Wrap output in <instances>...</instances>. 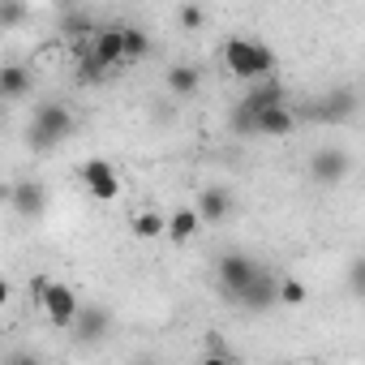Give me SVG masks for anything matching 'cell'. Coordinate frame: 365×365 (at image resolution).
<instances>
[{
    "instance_id": "obj_1",
    "label": "cell",
    "mask_w": 365,
    "mask_h": 365,
    "mask_svg": "<svg viewBox=\"0 0 365 365\" xmlns=\"http://www.w3.org/2000/svg\"><path fill=\"white\" fill-rule=\"evenodd\" d=\"M73 112H69V103H61V99H48V103H39L35 108V116H31V129H26V146L31 150H56L69 133H73Z\"/></svg>"
},
{
    "instance_id": "obj_2",
    "label": "cell",
    "mask_w": 365,
    "mask_h": 365,
    "mask_svg": "<svg viewBox=\"0 0 365 365\" xmlns=\"http://www.w3.org/2000/svg\"><path fill=\"white\" fill-rule=\"evenodd\" d=\"M224 65H228L237 78H245V82H262V78H271V69H275V52H271L267 43H258V39L232 35V39L224 43Z\"/></svg>"
},
{
    "instance_id": "obj_3",
    "label": "cell",
    "mask_w": 365,
    "mask_h": 365,
    "mask_svg": "<svg viewBox=\"0 0 365 365\" xmlns=\"http://www.w3.org/2000/svg\"><path fill=\"white\" fill-rule=\"evenodd\" d=\"M356 108H361V91L356 86H335V91H327L309 103V116L322 120V125H344V120L356 116Z\"/></svg>"
},
{
    "instance_id": "obj_4",
    "label": "cell",
    "mask_w": 365,
    "mask_h": 365,
    "mask_svg": "<svg viewBox=\"0 0 365 365\" xmlns=\"http://www.w3.org/2000/svg\"><path fill=\"white\" fill-rule=\"evenodd\" d=\"M39 309L48 314V322H52L56 331H69L73 318H78V309H82V301H78V292H73L69 284L52 279V284L43 288V297H39Z\"/></svg>"
},
{
    "instance_id": "obj_5",
    "label": "cell",
    "mask_w": 365,
    "mask_h": 365,
    "mask_svg": "<svg viewBox=\"0 0 365 365\" xmlns=\"http://www.w3.org/2000/svg\"><path fill=\"white\" fill-rule=\"evenodd\" d=\"M348 172H352V155L344 146H318L309 159L314 185H339V180H348Z\"/></svg>"
},
{
    "instance_id": "obj_6",
    "label": "cell",
    "mask_w": 365,
    "mask_h": 365,
    "mask_svg": "<svg viewBox=\"0 0 365 365\" xmlns=\"http://www.w3.org/2000/svg\"><path fill=\"white\" fill-rule=\"evenodd\" d=\"M69 331H73V339H78L82 348H99V344L112 335V309H108V305H82Z\"/></svg>"
},
{
    "instance_id": "obj_7",
    "label": "cell",
    "mask_w": 365,
    "mask_h": 365,
    "mask_svg": "<svg viewBox=\"0 0 365 365\" xmlns=\"http://www.w3.org/2000/svg\"><path fill=\"white\" fill-rule=\"evenodd\" d=\"M82 185L95 202H116L120 198V176L108 159H86L82 163Z\"/></svg>"
},
{
    "instance_id": "obj_8",
    "label": "cell",
    "mask_w": 365,
    "mask_h": 365,
    "mask_svg": "<svg viewBox=\"0 0 365 365\" xmlns=\"http://www.w3.org/2000/svg\"><path fill=\"white\" fill-rule=\"evenodd\" d=\"M262 267L250 258V254H224L220 258V292L228 297V301H237L241 292H245V284L258 275Z\"/></svg>"
},
{
    "instance_id": "obj_9",
    "label": "cell",
    "mask_w": 365,
    "mask_h": 365,
    "mask_svg": "<svg viewBox=\"0 0 365 365\" xmlns=\"http://www.w3.org/2000/svg\"><path fill=\"white\" fill-rule=\"evenodd\" d=\"M91 56H95L103 69L120 65V61H125V22L99 26V31H95V39H91Z\"/></svg>"
},
{
    "instance_id": "obj_10",
    "label": "cell",
    "mask_w": 365,
    "mask_h": 365,
    "mask_svg": "<svg viewBox=\"0 0 365 365\" xmlns=\"http://www.w3.org/2000/svg\"><path fill=\"white\" fill-rule=\"evenodd\" d=\"M275 279H279V275L262 267V271H258V275L245 284V292L237 297V305H245L250 314H267V309L275 305Z\"/></svg>"
},
{
    "instance_id": "obj_11",
    "label": "cell",
    "mask_w": 365,
    "mask_h": 365,
    "mask_svg": "<svg viewBox=\"0 0 365 365\" xmlns=\"http://www.w3.org/2000/svg\"><path fill=\"white\" fill-rule=\"evenodd\" d=\"M241 108H245L250 116H258V112H271V108H288V95H284V86H279L275 78H262V82H254V86L245 91Z\"/></svg>"
},
{
    "instance_id": "obj_12",
    "label": "cell",
    "mask_w": 365,
    "mask_h": 365,
    "mask_svg": "<svg viewBox=\"0 0 365 365\" xmlns=\"http://www.w3.org/2000/svg\"><path fill=\"white\" fill-rule=\"evenodd\" d=\"M232 194L224 190V185H207L202 194H198V202H194V211H198V220L202 224H224L228 215H232Z\"/></svg>"
},
{
    "instance_id": "obj_13",
    "label": "cell",
    "mask_w": 365,
    "mask_h": 365,
    "mask_svg": "<svg viewBox=\"0 0 365 365\" xmlns=\"http://www.w3.org/2000/svg\"><path fill=\"white\" fill-rule=\"evenodd\" d=\"M14 211L18 215H26V220H39L43 211H48V190L39 185V180H18L14 185Z\"/></svg>"
},
{
    "instance_id": "obj_14",
    "label": "cell",
    "mask_w": 365,
    "mask_h": 365,
    "mask_svg": "<svg viewBox=\"0 0 365 365\" xmlns=\"http://www.w3.org/2000/svg\"><path fill=\"white\" fill-rule=\"evenodd\" d=\"M198 232H202V220H198L194 207H176V211L168 215V224H163V237H168L172 245H190Z\"/></svg>"
},
{
    "instance_id": "obj_15",
    "label": "cell",
    "mask_w": 365,
    "mask_h": 365,
    "mask_svg": "<svg viewBox=\"0 0 365 365\" xmlns=\"http://www.w3.org/2000/svg\"><path fill=\"white\" fill-rule=\"evenodd\" d=\"M292 129H297V116L288 108H271L254 116V138H288Z\"/></svg>"
},
{
    "instance_id": "obj_16",
    "label": "cell",
    "mask_w": 365,
    "mask_h": 365,
    "mask_svg": "<svg viewBox=\"0 0 365 365\" xmlns=\"http://www.w3.org/2000/svg\"><path fill=\"white\" fill-rule=\"evenodd\" d=\"M31 95V69L9 61V65H0V99H22Z\"/></svg>"
},
{
    "instance_id": "obj_17",
    "label": "cell",
    "mask_w": 365,
    "mask_h": 365,
    "mask_svg": "<svg viewBox=\"0 0 365 365\" xmlns=\"http://www.w3.org/2000/svg\"><path fill=\"white\" fill-rule=\"evenodd\" d=\"M198 86H202V73H198L194 65H172V69H168V91H172L176 99H194Z\"/></svg>"
},
{
    "instance_id": "obj_18",
    "label": "cell",
    "mask_w": 365,
    "mask_h": 365,
    "mask_svg": "<svg viewBox=\"0 0 365 365\" xmlns=\"http://www.w3.org/2000/svg\"><path fill=\"white\" fill-rule=\"evenodd\" d=\"M163 224H168V215H159L155 207H142V211H133V220H129V228H133L138 241H159V237H163Z\"/></svg>"
},
{
    "instance_id": "obj_19",
    "label": "cell",
    "mask_w": 365,
    "mask_h": 365,
    "mask_svg": "<svg viewBox=\"0 0 365 365\" xmlns=\"http://www.w3.org/2000/svg\"><path fill=\"white\" fill-rule=\"evenodd\" d=\"M305 284L297 279V275H279L275 279V305H288V309H297V305H305Z\"/></svg>"
},
{
    "instance_id": "obj_20",
    "label": "cell",
    "mask_w": 365,
    "mask_h": 365,
    "mask_svg": "<svg viewBox=\"0 0 365 365\" xmlns=\"http://www.w3.org/2000/svg\"><path fill=\"white\" fill-rule=\"evenodd\" d=\"M150 52V35L142 26H125V61H142Z\"/></svg>"
},
{
    "instance_id": "obj_21",
    "label": "cell",
    "mask_w": 365,
    "mask_h": 365,
    "mask_svg": "<svg viewBox=\"0 0 365 365\" xmlns=\"http://www.w3.org/2000/svg\"><path fill=\"white\" fill-rule=\"evenodd\" d=\"M31 18V5H22V0H0V26H22Z\"/></svg>"
},
{
    "instance_id": "obj_22",
    "label": "cell",
    "mask_w": 365,
    "mask_h": 365,
    "mask_svg": "<svg viewBox=\"0 0 365 365\" xmlns=\"http://www.w3.org/2000/svg\"><path fill=\"white\" fill-rule=\"evenodd\" d=\"M103 78H108V69L86 52V56H82V65H78V82H103Z\"/></svg>"
},
{
    "instance_id": "obj_23",
    "label": "cell",
    "mask_w": 365,
    "mask_h": 365,
    "mask_svg": "<svg viewBox=\"0 0 365 365\" xmlns=\"http://www.w3.org/2000/svg\"><path fill=\"white\" fill-rule=\"evenodd\" d=\"M176 22L185 26V31H198V26L207 22V9H198V5H180V9H176Z\"/></svg>"
},
{
    "instance_id": "obj_24",
    "label": "cell",
    "mask_w": 365,
    "mask_h": 365,
    "mask_svg": "<svg viewBox=\"0 0 365 365\" xmlns=\"http://www.w3.org/2000/svg\"><path fill=\"white\" fill-rule=\"evenodd\" d=\"M228 125H232V133H241V138H254V116L237 103L232 108V116H228Z\"/></svg>"
},
{
    "instance_id": "obj_25",
    "label": "cell",
    "mask_w": 365,
    "mask_h": 365,
    "mask_svg": "<svg viewBox=\"0 0 365 365\" xmlns=\"http://www.w3.org/2000/svg\"><path fill=\"white\" fill-rule=\"evenodd\" d=\"M348 288H352V297H361V292H365V262H361V258H352V262H348Z\"/></svg>"
},
{
    "instance_id": "obj_26",
    "label": "cell",
    "mask_w": 365,
    "mask_h": 365,
    "mask_svg": "<svg viewBox=\"0 0 365 365\" xmlns=\"http://www.w3.org/2000/svg\"><path fill=\"white\" fill-rule=\"evenodd\" d=\"M5 365H43V361H39V352L18 348V352H9V361H5Z\"/></svg>"
},
{
    "instance_id": "obj_27",
    "label": "cell",
    "mask_w": 365,
    "mask_h": 365,
    "mask_svg": "<svg viewBox=\"0 0 365 365\" xmlns=\"http://www.w3.org/2000/svg\"><path fill=\"white\" fill-rule=\"evenodd\" d=\"M198 365H237V361H232L228 352H207V356H202Z\"/></svg>"
},
{
    "instance_id": "obj_28",
    "label": "cell",
    "mask_w": 365,
    "mask_h": 365,
    "mask_svg": "<svg viewBox=\"0 0 365 365\" xmlns=\"http://www.w3.org/2000/svg\"><path fill=\"white\" fill-rule=\"evenodd\" d=\"M48 284H52V279H48V275H35V279H31V292H35V301H39V297H43V288H48Z\"/></svg>"
},
{
    "instance_id": "obj_29",
    "label": "cell",
    "mask_w": 365,
    "mask_h": 365,
    "mask_svg": "<svg viewBox=\"0 0 365 365\" xmlns=\"http://www.w3.org/2000/svg\"><path fill=\"white\" fill-rule=\"evenodd\" d=\"M14 301V288H9V279H0V309H5Z\"/></svg>"
},
{
    "instance_id": "obj_30",
    "label": "cell",
    "mask_w": 365,
    "mask_h": 365,
    "mask_svg": "<svg viewBox=\"0 0 365 365\" xmlns=\"http://www.w3.org/2000/svg\"><path fill=\"white\" fill-rule=\"evenodd\" d=\"M133 365H159V361H155V356H138Z\"/></svg>"
},
{
    "instance_id": "obj_31",
    "label": "cell",
    "mask_w": 365,
    "mask_h": 365,
    "mask_svg": "<svg viewBox=\"0 0 365 365\" xmlns=\"http://www.w3.org/2000/svg\"><path fill=\"white\" fill-rule=\"evenodd\" d=\"M305 365H322V361H305Z\"/></svg>"
}]
</instances>
